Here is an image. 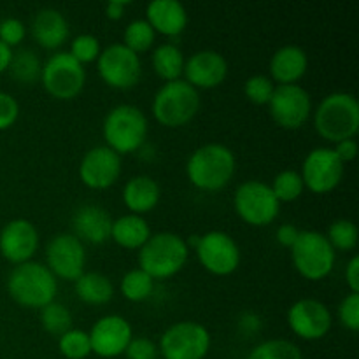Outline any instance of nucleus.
<instances>
[{"instance_id":"c85d7f7f","label":"nucleus","mask_w":359,"mask_h":359,"mask_svg":"<svg viewBox=\"0 0 359 359\" xmlns=\"http://www.w3.org/2000/svg\"><path fill=\"white\" fill-rule=\"evenodd\" d=\"M11 76L21 84H34L35 81L41 79V60L37 58L32 49H20L18 53H14L13 60H11Z\"/></svg>"},{"instance_id":"bb28decb","label":"nucleus","mask_w":359,"mask_h":359,"mask_svg":"<svg viewBox=\"0 0 359 359\" xmlns=\"http://www.w3.org/2000/svg\"><path fill=\"white\" fill-rule=\"evenodd\" d=\"M77 298L88 305H105L114 297V284L100 272H84L74 280Z\"/></svg>"},{"instance_id":"e433bc0d","label":"nucleus","mask_w":359,"mask_h":359,"mask_svg":"<svg viewBox=\"0 0 359 359\" xmlns=\"http://www.w3.org/2000/svg\"><path fill=\"white\" fill-rule=\"evenodd\" d=\"M273 90H276V83L269 76H265V74L251 76L244 83L245 98L256 105H269Z\"/></svg>"},{"instance_id":"f704fd0d","label":"nucleus","mask_w":359,"mask_h":359,"mask_svg":"<svg viewBox=\"0 0 359 359\" xmlns=\"http://www.w3.org/2000/svg\"><path fill=\"white\" fill-rule=\"evenodd\" d=\"M58 351L67 359H86L91 354L90 335L84 330L70 328L58 337Z\"/></svg>"},{"instance_id":"a19ab883","label":"nucleus","mask_w":359,"mask_h":359,"mask_svg":"<svg viewBox=\"0 0 359 359\" xmlns=\"http://www.w3.org/2000/svg\"><path fill=\"white\" fill-rule=\"evenodd\" d=\"M158 346L146 337H133L125 351L126 359H158Z\"/></svg>"},{"instance_id":"f257e3e1","label":"nucleus","mask_w":359,"mask_h":359,"mask_svg":"<svg viewBox=\"0 0 359 359\" xmlns=\"http://www.w3.org/2000/svg\"><path fill=\"white\" fill-rule=\"evenodd\" d=\"M237 168L235 153L224 144L209 142L189 154L186 175L195 188L202 191H219L231 182Z\"/></svg>"},{"instance_id":"09e8293b","label":"nucleus","mask_w":359,"mask_h":359,"mask_svg":"<svg viewBox=\"0 0 359 359\" xmlns=\"http://www.w3.org/2000/svg\"><path fill=\"white\" fill-rule=\"evenodd\" d=\"M13 48L6 46L4 42H0V74L6 72L11 65V60H13Z\"/></svg>"},{"instance_id":"5701e85b","label":"nucleus","mask_w":359,"mask_h":359,"mask_svg":"<svg viewBox=\"0 0 359 359\" xmlns=\"http://www.w3.org/2000/svg\"><path fill=\"white\" fill-rule=\"evenodd\" d=\"M309 56L304 48L287 44L277 49L269 63L270 79L279 84H297L307 74Z\"/></svg>"},{"instance_id":"a18cd8bd","label":"nucleus","mask_w":359,"mask_h":359,"mask_svg":"<svg viewBox=\"0 0 359 359\" xmlns=\"http://www.w3.org/2000/svg\"><path fill=\"white\" fill-rule=\"evenodd\" d=\"M346 284L351 293H359V258L353 256L346 266Z\"/></svg>"},{"instance_id":"f3484780","label":"nucleus","mask_w":359,"mask_h":359,"mask_svg":"<svg viewBox=\"0 0 359 359\" xmlns=\"http://www.w3.org/2000/svg\"><path fill=\"white\" fill-rule=\"evenodd\" d=\"M123 161L116 151L107 146H95L83 154L79 163V177L90 189H107L118 182Z\"/></svg>"},{"instance_id":"4be33fe9","label":"nucleus","mask_w":359,"mask_h":359,"mask_svg":"<svg viewBox=\"0 0 359 359\" xmlns=\"http://www.w3.org/2000/svg\"><path fill=\"white\" fill-rule=\"evenodd\" d=\"M146 21L156 34L177 37L188 27V11L179 0H153L146 7Z\"/></svg>"},{"instance_id":"b1692460","label":"nucleus","mask_w":359,"mask_h":359,"mask_svg":"<svg viewBox=\"0 0 359 359\" xmlns=\"http://www.w3.org/2000/svg\"><path fill=\"white\" fill-rule=\"evenodd\" d=\"M161 188L151 175H133L123 186V203L130 214L144 216L160 203Z\"/></svg>"},{"instance_id":"2f4dec72","label":"nucleus","mask_w":359,"mask_h":359,"mask_svg":"<svg viewBox=\"0 0 359 359\" xmlns=\"http://www.w3.org/2000/svg\"><path fill=\"white\" fill-rule=\"evenodd\" d=\"M154 41H156V32L153 30V27L146 20H133L126 25L125 32H123L121 44L139 55V53L149 51Z\"/></svg>"},{"instance_id":"a211bd4d","label":"nucleus","mask_w":359,"mask_h":359,"mask_svg":"<svg viewBox=\"0 0 359 359\" xmlns=\"http://www.w3.org/2000/svg\"><path fill=\"white\" fill-rule=\"evenodd\" d=\"M88 335H90L91 353L100 358L112 359L125 354L130 340L133 339V330L123 316L107 314L91 326Z\"/></svg>"},{"instance_id":"dca6fc26","label":"nucleus","mask_w":359,"mask_h":359,"mask_svg":"<svg viewBox=\"0 0 359 359\" xmlns=\"http://www.w3.org/2000/svg\"><path fill=\"white\" fill-rule=\"evenodd\" d=\"M332 312L316 298H302L287 309V326L302 340L325 339L332 330Z\"/></svg>"},{"instance_id":"423d86ee","label":"nucleus","mask_w":359,"mask_h":359,"mask_svg":"<svg viewBox=\"0 0 359 359\" xmlns=\"http://www.w3.org/2000/svg\"><path fill=\"white\" fill-rule=\"evenodd\" d=\"M153 116L160 125L179 128L191 121L200 109L198 90L184 79L165 83L153 98Z\"/></svg>"},{"instance_id":"ea45409f","label":"nucleus","mask_w":359,"mask_h":359,"mask_svg":"<svg viewBox=\"0 0 359 359\" xmlns=\"http://www.w3.org/2000/svg\"><path fill=\"white\" fill-rule=\"evenodd\" d=\"M25 34H27V28H25L23 21L18 18H6L0 21V42L9 48L20 46L25 39Z\"/></svg>"},{"instance_id":"6ab92c4d","label":"nucleus","mask_w":359,"mask_h":359,"mask_svg":"<svg viewBox=\"0 0 359 359\" xmlns=\"http://www.w3.org/2000/svg\"><path fill=\"white\" fill-rule=\"evenodd\" d=\"M39 249V231L32 221L16 217L0 230V255L14 265L32 262Z\"/></svg>"},{"instance_id":"4468645a","label":"nucleus","mask_w":359,"mask_h":359,"mask_svg":"<svg viewBox=\"0 0 359 359\" xmlns=\"http://www.w3.org/2000/svg\"><path fill=\"white\" fill-rule=\"evenodd\" d=\"M269 111L273 121L286 130H298L312 114V98L300 84H276Z\"/></svg>"},{"instance_id":"20e7f679","label":"nucleus","mask_w":359,"mask_h":359,"mask_svg":"<svg viewBox=\"0 0 359 359\" xmlns=\"http://www.w3.org/2000/svg\"><path fill=\"white\" fill-rule=\"evenodd\" d=\"M314 128L333 144L354 139L359 130L358 98L346 91L326 95L314 112Z\"/></svg>"},{"instance_id":"7ed1b4c3","label":"nucleus","mask_w":359,"mask_h":359,"mask_svg":"<svg viewBox=\"0 0 359 359\" xmlns=\"http://www.w3.org/2000/svg\"><path fill=\"white\" fill-rule=\"evenodd\" d=\"M7 293L21 307L42 309L55 302L58 280L44 263L27 262L11 270L7 277Z\"/></svg>"},{"instance_id":"49530a36","label":"nucleus","mask_w":359,"mask_h":359,"mask_svg":"<svg viewBox=\"0 0 359 359\" xmlns=\"http://www.w3.org/2000/svg\"><path fill=\"white\" fill-rule=\"evenodd\" d=\"M128 6L130 2H126V0H112V2H107L105 4V16L109 20H121L125 11L128 9Z\"/></svg>"},{"instance_id":"c9c22d12","label":"nucleus","mask_w":359,"mask_h":359,"mask_svg":"<svg viewBox=\"0 0 359 359\" xmlns=\"http://www.w3.org/2000/svg\"><path fill=\"white\" fill-rule=\"evenodd\" d=\"M335 251H353L358 245V226L351 219H337L325 235Z\"/></svg>"},{"instance_id":"de8ad7c7","label":"nucleus","mask_w":359,"mask_h":359,"mask_svg":"<svg viewBox=\"0 0 359 359\" xmlns=\"http://www.w3.org/2000/svg\"><path fill=\"white\" fill-rule=\"evenodd\" d=\"M241 328L248 330V333H255L262 328V321L256 314L249 312V314H244L241 319Z\"/></svg>"},{"instance_id":"58836bf2","label":"nucleus","mask_w":359,"mask_h":359,"mask_svg":"<svg viewBox=\"0 0 359 359\" xmlns=\"http://www.w3.org/2000/svg\"><path fill=\"white\" fill-rule=\"evenodd\" d=\"M339 319L349 332L359 330V293H349L339 305Z\"/></svg>"},{"instance_id":"79ce46f5","label":"nucleus","mask_w":359,"mask_h":359,"mask_svg":"<svg viewBox=\"0 0 359 359\" xmlns=\"http://www.w3.org/2000/svg\"><path fill=\"white\" fill-rule=\"evenodd\" d=\"M20 118V104L11 93L0 91V132L11 128Z\"/></svg>"},{"instance_id":"ddd939ff","label":"nucleus","mask_w":359,"mask_h":359,"mask_svg":"<svg viewBox=\"0 0 359 359\" xmlns=\"http://www.w3.org/2000/svg\"><path fill=\"white\" fill-rule=\"evenodd\" d=\"M344 174H346V165L339 160L333 147L325 146L309 151L300 172L305 188L318 195H325L339 188Z\"/></svg>"},{"instance_id":"412c9836","label":"nucleus","mask_w":359,"mask_h":359,"mask_svg":"<svg viewBox=\"0 0 359 359\" xmlns=\"http://www.w3.org/2000/svg\"><path fill=\"white\" fill-rule=\"evenodd\" d=\"M111 214L97 203H84L72 214V235H76L83 244H104L111 238Z\"/></svg>"},{"instance_id":"9d476101","label":"nucleus","mask_w":359,"mask_h":359,"mask_svg":"<svg viewBox=\"0 0 359 359\" xmlns=\"http://www.w3.org/2000/svg\"><path fill=\"white\" fill-rule=\"evenodd\" d=\"M210 333L202 323L179 321L160 337L158 351L163 359H203L209 354Z\"/></svg>"},{"instance_id":"37998d69","label":"nucleus","mask_w":359,"mask_h":359,"mask_svg":"<svg viewBox=\"0 0 359 359\" xmlns=\"http://www.w3.org/2000/svg\"><path fill=\"white\" fill-rule=\"evenodd\" d=\"M300 231L302 230H298V228L294 226V224L284 223V224H280L279 228H277L276 241L279 242V244L283 245V248L291 249L294 245V242H297V238H298V235H300Z\"/></svg>"},{"instance_id":"473e14b6","label":"nucleus","mask_w":359,"mask_h":359,"mask_svg":"<svg viewBox=\"0 0 359 359\" xmlns=\"http://www.w3.org/2000/svg\"><path fill=\"white\" fill-rule=\"evenodd\" d=\"M248 359H304L300 347L284 339H272L252 347Z\"/></svg>"},{"instance_id":"393cba45","label":"nucleus","mask_w":359,"mask_h":359,"mask_svg":"<svg viewBox=\"0 0 359 359\" xmlns=\"http://www.w3.org/2000/svg\"><path fill=\"white\" fill-rule=\"evenodd\" d=\"M30 30L37 44L46 49H58L70 34L67 18L53 7H44L35 14Z\"/></svg>"},{"instance_id":"f03ea898","label":"nucleus","mask_w":359,"mask_h":359,"mask_svg":"<svg viewBox=\"0 0 359 359\" xmlns=\"http://www.w3.org/2000/svg\"><path fill=\"white\" fill-rule=\"evenodd\" d=\"M189 258L186 238L174 231L151 233L146 244L139 249V269L154 280L170 279L184 269Z\"/></svg>"},{"instance_id":"6e6552de","label":"nucleus","mask_w":359,"mask_h":359,"mask_svg":"<svg viewBox=\"0 0 359 359\" xmlns=\"http://www.w3.org/2000/svg\"><path fill=\"white\" fill-rule=\"evenodd\" d=\"M41 83L53 98L72 100L86 84V70L69 51H58L42 65Z\"/></svg>"},{"instance_id":"9b49d317","label":"nucleus","mask_w":359,"mask_h":359,"mask_svg":"<svg viewBox=\"0 0 359 359\" xmlns=\"http://www.w3.org/2000/svg\"><path fill=\"white\" fill-rule=\"evenodd\" d=\"M97 69L102 81L114 90H130L142 76L140 56L121 42H114L102 49L97 58Z\"/></svg>"},{"instance_id":"7c9ffc66","label":"nucleus","mask_w":359,"mask_h":359,"mask_svg":"<svg viewBox=\"0 0 359 359\" xmlns=\"http://www.w3.org/2000/svg\"><path fill=\"white\" fill-rule=\"evenodd\" d=\"M270 188H272L273 195L279 200V203H290L304 195L305 184L300 172L287 168V170L279 172L273 177V181L270 182Z\"/></svg>"},{"instance_id":"c756f323","label":"nucleus","mask_w":359,"mask_h":359,"mask_svg":"<svg viewBox=\"0 0 359 359\" xmlns=\"http://www.w3.org/2000/svg\"><path fill=\"white\" fill-rule=\"evenodd\" d=\"M121 294L126 300L139 304V302L147 300L154 291V279L147 276L144 270L133 269L123 276L121 279Z\"/></svg>"},{"instance_id":"2eb2a0df","label":"nucleus","mask_w":359,"mask_h":359,"mask_svg":"<svg viewBox=\"0 0 359 359\" xmlns=\"http://www.w3.org/2000/svg\"><path fill=\"white\" fill-rule=\"evenodd\" d=\"M86 248L72 233H58L46 245V266L55 277L76 280L86 272Z\"/></svg>"},{"instance_id":"72a5a7b5","label":"nucleus","mask_w":359,"mask_h":359,"mask_svg":"<svg viewBox=\"0 0 359 359\" xmlns=\"http://www.w3.org/2000/svg\"><path fill=\"white\" fill-rule=\"evenodd\" d=\"M41 323L46 332L60 337L72 328V314L65 305L55 300L41 309Z\"/></svg>"},{"instance_id":"4c0bfd02","label":"nucleus","mask_w":359,"mask_h":359,"mask_svg":"<svg viewBox=\"0 0 359 359\" xmlns=\"http://www.w3.org/2000/svg\"><path fill=\"white\" fill-rule=\"evenodd\" d=\"M70 56L77 60L81 65H86V63L97 62V58L102 53V46L98 37H95L93 34H81L77 37H74V41L70 42L69 49Z\"/></svg>"},{"instance_id":"39448f33","label":"nucleus","mask_w":359,"mask_h":359,"mask_svg":"<svg viewBox=\"0 0 359 359\" xmlns=\"http://www.w3.org/2000/svg\"><path fill=\"white\" fill-rule=\"evenodd\" d=\"M149 123L142 109L132 104H119L105 114L102 123V135L105 146L121 156L135 153L146 144Z\"/></svg>"},{"instance_id":"aec40b11","label":"nucleus","mask_w":359,"mask_h":359,"mask_svg":"<svg viewBox=\"0 0 359 359\" xmlns=\"http://www.w3.org/2000/svg\"><path fill=\"white\" fill-rule=\"evenodd\" d=\"M182 76L195 90H212L226 79L228 62L214 49H202L186 58Z\"/></svg>"},{"instance_id":"0eeeda50","label":"nucleus","mask_w":359,"mask_h":359,"mask_svg":"<svg viewBox=\"0 0 359 359\" xmlns=\"http://www.w3.org/2000/svg\"><path fill=\"white\" fill-rule=\"evenodd\" d=\"M291 262L307 280H323L332 273L337 252L325 237L314 230H304L291 248Z\"/></svg>"},{"instance_id":"cd10ccee","label":"nucleus","mask_w":359,"mask_h":359,"mask_svg":"<svg viewBox=\"0 0 359 359\" xmlns=\"http://www.w3.org/2000/svg\"><path fill=\"white\" fill-rule=\"evenodd\" d=\"M184 53L181 51L179 46L172 44V42H163V44L156 46L153 55H151L153 70L165 83L181 79L182 72H184Z\"/></svg>"},{"instance_id":"c03bdc74","label":"nucleus","mask_w":359,"mask_h":359,"mask_svg":"<svg viewBox=\"0 0 359 359\" xmlns=\"http://www.w3.org/2000/svg\"><path fill=\"white\" fill-rule=\"evenodd\" d=\"M335 154L339 156V160L342 161L344 165L353 161L358 154V142L354 139H347V140H340V142L335 144L333 147Z\"/></svg>"},{"instance_id":"a878e982","label":"nucleus","mask_w":359,"mask_h":359,"mask_svg":"<svg viewBox=\"0 0 359 359\" xmlns=\"http://www.w3.org/2000/svg\"><path fill=\"white\" fill-rule=\"evenodd\" d=\"M151 237L149 223L144 216L125 214V216L112 219L111 238L125 249H140Z\"/></svg>"},{"instance_id":"1a4fd4ad","label":"nucleus","mask_w":359,"mask_h":359,"mask_svg":"<svg viewBox=\"0 0 359 359\" xmlns=\"http://www.w3.org/2000/svg\"><path fill=\"white\" fill-rule=\"evenodd\" d=\"M233 207L238 217L251 226H269L280 212L279 200L269 182L251 179L235 189Z\"/></svg>"},{"instance_id":"f8f14e48","label":"nucleus","mask_w":359,"mask_h":359,"mask_svg":"<svg viewBox=\"0 0 359 359\" xmlns=\"http://www.w3.org/2000/svg\"><path fill=\"white\" fill-rule=\"evenodd\" d=\"M200 265L212 276H231L241 266L242 252L238 244L226 231L212 230L200 235L195 249Z\"/></svg>"}]
</instances>
